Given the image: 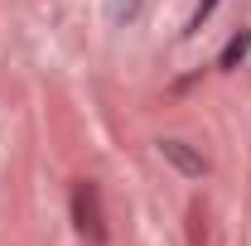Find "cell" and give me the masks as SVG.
Returning a JSON list of instances; mask_svg holds the SVG:
<instances>
[{
    "label": "cell",
    "mask_w": 251,
    "mask_h": 246,
    "mask_svg": "<svg viewBox=\"0 0 251 246\" xmlns=\"http://www.w3.org/2000/svg\"><path fill=\"white\" fill-rule=\"evenodd\" d=\"M73 222H77L82 242L106 246V213H101V188H97L92 179L73 184Z\"/></svg>",
    "instance_id": "obj_1"
},
{
    "label": "cell",
    "mask_w": 251,
    "mask_h": 246,
    "mask_svg": "<svg viewBox=\"0 0 251 246\" xmlns=\"http://www.w3.org/2000/svg\"><path fill=\"white\" fill-rule=\"evenodd\" d=\"M159 159H164V164H174L184 179H203V174H208L203 150H193V145L179 140V135H164V140H159Z\"/></svg>",
    "instance_id": "obj_2"
},
{
    "label": "cell",
    "mask_w": 251,
    "mask_h": 246,
    "mask_svg": "<svg viewBox=\"0 0 251 246\" xmlns=\"http://www.w3.org/2000/svg\"><path fill=\"white\" fill-rule=\"evenodd\" d=\"M247 53H251V29H237L232 39H227V49L218 53V68H222V73H232V68L247 63Z\"/></svg>",
    "instance_id": "obj_3"
},
{
    "label": "cell",
    "mask_w": 251,
    "mask_h": 246,
    "mask_svg": "<svg viewBox=\"0 0 251 246\" xmlns=\"http://www.w3.org/2000/svg\"><path fill=\"white\" fill-rule=\"evenodd\" d=\"M145 10V0H106V20L111 25H135Z\"/></svg>",
    "instance_id": "obj_4"
},
{
    "label": "cell",
    "mask_w": 251,
    "mask_h": 246,
    "mask_svg": "<svg viewBox=\"0 0 251 246\" xmlns=\"http://www.w3.org/2000/svg\"><path fill=\"white\" fill-rule=\"evenodd\" d=\"M213 10H218V0H198V5H193V15H188V25H184V34H198L203 25H208V15H213Z\"/></svg>",
    "instance_id": "obj_5"
}]
</instances>
